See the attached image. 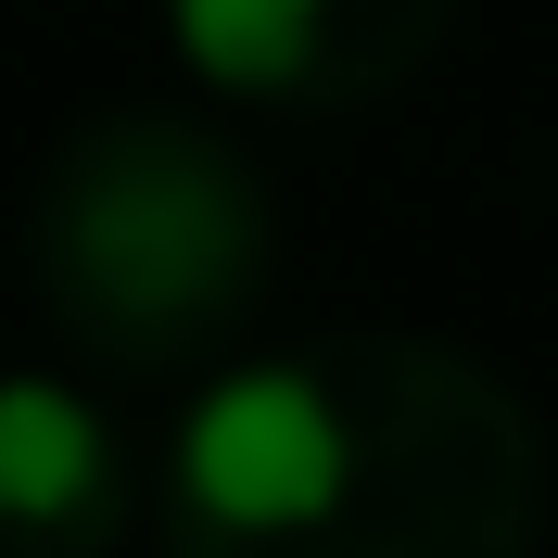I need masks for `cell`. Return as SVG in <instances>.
I'll return each instance as SVG.
<instances>
[{
  "label": "cell",
  "mask_w": 558,
  "mask_h": 558,
  "mask_svg": "<svg viewBox=\"0 0 558 558\" xmlns=\"http://www.w3.org/2000/svg\"><path fill=\"white\" fill-rule=\"evenodd\" d=\"M153 483V445L102 381L0 368V558H114Z\"/></svg>",
  "instance_id": "obj_4"
},
{
  "label": "cell",
  "mask_w": 558,
  "mask_h": 558,
  "mask_svg": "<svg viewBox=\"0 0 558 558\" xmlns=\"http://www.w3.org/2000/svg\"><path fill=\"white\" fill-rule=\"evenodd\" d=\"M457 0H166L178 64L279 114H355L393 102L432 51H445Z\"/></svg>",
  "instance_id": "obj_3"
},
{
  "label": "cell",
  "mask_w": 558,
  "mask_h": 558,
  "mask_svg": "<svg viewBox=\"0 0 558 558\" xmlns=\"http://www.w3.org/2000/svg\"><path fill=\"white\" fill-rule=\"evenodd\" d=\"M26 279L89 381H204L279 292V204L229 128L102 102L26 178Z\"/></svg>",
  "instance_id": "obj_2"
},
{
  "label": "cell",
  "mask_w": 558,
  "mask_h": 558,
  "mask_svg": "<svg viewBox=\"0 0 558 558\" xmlns=\"http://www.w3.org/2000/svg\"><path fill=\"white\" fill-rule=\"evenodd\" d=\"M153 558H533L546 418L432 330H317L191 381L153 445Z\"/></svg>",
  "instance_id": "obj_1"
}]
</instances>
